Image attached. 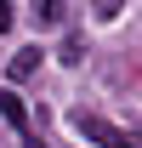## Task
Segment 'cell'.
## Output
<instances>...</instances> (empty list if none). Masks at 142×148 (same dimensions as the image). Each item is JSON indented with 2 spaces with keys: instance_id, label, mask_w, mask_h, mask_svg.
I'll list each match as a JSON object with an SVG mask.
<instances>
[{
  "instance_id": "1",
  "label": "cell",
  "mask_w": 142,
  "mask_h": 148,
  "mask_svg": "<svg viewBox=\"0 0 142 148\" xmlns=\"http://www.w3.org/2000/svg\"><path fill=\"white\" fill-rule=\"evenodd\" d=\"M74 125H80V137H91V143H102V148H142L137 131H125V125H108L102 114H74Z\"/></svg>"
},
{
  "instance_id": "2",
  "label": "cell",
  "mask_w": 142,
  "mask_h": 148,
  "mask_svg": "<svg viewBox=\"0 0 142 148\" xmlns=\"http://www.w3.org/2000/svg\"><path fill=\"white\" fill-rule=\"evenodd\" d=\"M0 114H6V120H12V125L29 137V108H23V97L12 91V86H0Z\"/></svg>"
},
{
  "instance_id": "3",
  "label": "cell",
  "mask_w": 142,
  "mask_h": 148,
  "mask_svg": "<svg viewBox=\"0 0 142 148\" xmlns=\"http://www.w3.org/2000/svg\"><path fill=\"white\" fill-rule=\"evenodd\" d=\"M34 69H40V46H29V51H17V57H12V80H29Z\"/></svg>"
},
{
  "instance_id": "4",
  "label": "cell",
  "mask_w": 142,
  "mask_h": 148,
  "mask_svg": "<svg viewBox=\"0 0 142 148\" xmlns=\"http://www.w3.org/2000/svg\"><path fill=\"white\" fill-rule=\"evenodd\" d=\"M80 57H85V40L68 34V40H63V63H80Z\"/></svg>"
},
{
  "instance_id": "5",
  "label": "cell",
  "mask_w": 142,
  "mask_h": 148,
  "mask_svg": "<svg viewBox=\"0 0 142 148\" xmlns=\"http://www.w3.org/2000/svg\"><path fill=\"white\" fill-rule=\"evenodd\" d=\"M34 12H40V23H57V17H63V0H40Z\"/></svg>"
},
{
  "instance_id": "6",
  "label": "cell",
  "mask_w": 142,
  "mask_h": 148,
  "mask_svg": "<svg viewBox=\"0 0 142 148\" xmlns=\"http://www.w3.org/2000/svg\"><path fill=\"white\" fill-rule=\"evenodd\" d=\"M12 29V0H0V34Z\"/></svg>"
},
{
  "instance_id": "7",
  "label": "cell",
  "mask_w": 142,
  "mask_h": 148,
  "mask_svg": "<svg viewBox=\"0 0 142 148\" xmlns=\"http://www.w3.org/2000/svg\"><path fill=\"white\" fill-rule=\"evenodd\" d=\"M119 12V0H97V17H114Z\"/></svg>"
}]
</instances>
